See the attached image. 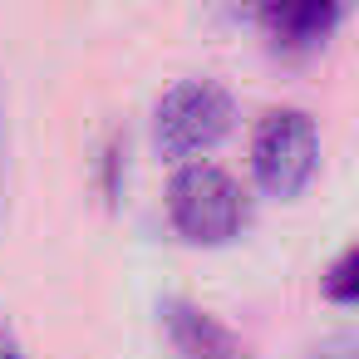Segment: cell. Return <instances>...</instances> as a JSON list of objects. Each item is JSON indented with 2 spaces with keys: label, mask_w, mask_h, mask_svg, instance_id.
<instances>
[{
  "label": "cell",
  "mask_w": 359,
  "mask_h": 359,
  "mask_svg": "<svg viewBox=\"0 0 359 359\" xmlns=\"http://www.w3.org/2000/svg\"><path fill=\"white\" fill-rule=\"evenodd\" d=\"M236 104L217 79H182L153 109V143L163 158H192L231 133Z\"/></svg>",
  "instance_id": "7a4b0ae2"
},
{
  "label": "cell",
  "mask_w": 359,
  "mask_h": 359,
  "mask_svg": "<svg viewBox=\"0 0 359 359\" xmlns=\"http://www.w3.org/2000/svg\"><path fill=\"white\" fill-rule=\"evenodd\" d=\"M251 217L246 187L217 168V163H187L168 182V222L182 241L192 246H222L231 241Z\"/></svg>",
  "instance_id": "6da1fadb"
},
{
  "label": "cell",
  "mask_w": 359,
  "mask_h": 359,
  "mask_svg": "<svg viewBox=\"0 0 359 359\" xmlns=\"http://www.w3.org/2000/svg\"><path fill=\"white\" fill-rule=\"evenodd\" d=\"M158 320H163V334L177 349V359H251V349L236 330H226L217 315H207L202 305H192L182 295H168L158 305Z\"/></svg>",
  "instance_id": "5b68a950"
},
{
  "label": "cell",
  "mask_w": 359,
  "mask_h": 359,
  "mask_svg": "<svg viewBox=\"0 0 359 359\" xmlns=\"http://www.w3.org/2000/svg\"><path fill=\"white\" fill-rule=\"evenodd\" d=\"M320 168V128L305 109H266L251 128V172L271 197H295Z\"/></svg>",
  "instance_id": "3957f363"
},
{
  "label": "cell",
  "mask_w": 359,
  "mask_h": 359,
  "mask_svg": "<svg viewBox=\"0 0 359 359\" xmlns=\"http://www.w3.org/2000/svg\"><path fill=\"white\" fill-rule=\"evenodd\" d=\"M310 359H354V339L349 334H330L310 349Z\"/></svg>",
  "instance_id": "ba28073f"
},
{
  "label": "cell",
  "mask_w": 359,
  "mask_h": 359,
  "mask_svg": "<svg viewBox=\"0 0 359 359\" xmlns=\"http://www.w3.org/2000/svg\"><path fill=\"white\" fill-rule=\"evenodd\" d=\"M266 35V45L285 60H310L315 50H325V40L339 30L344 6L334 0H290V6H261L251 15Z\"/></svg>",
  "instance_id": "277c9868"
},
{
  "label": "cell",
  "mask_w": 359,
  "mask_h": 359,
  "mask_svg": "<svg viewBox=\"0 0 359 359\" xmlns=\"http://www.w3.org/2000/svg\"><path fill=\"white\" fill-rule=\"evenodd\" d=\"M0 212H6V114H0Z\"/></svg>",
  "instance_id": "30bf717a"
},
{
  "label": "cell",
  "mask_w": 359,
  "mask_h": 359,
  "mask_svg": "<svg viewBox=\"0 0 359 359\" xmlns=\"http://www.w3.org/2000/svg\"><path fill=\"white\" fill-rule=\"evenodd\" d=\"M123 153H128V138H123V133H114V138H109V148H104V172H109V177H104V192H109V202L118 197V172H123Z\"/></svg>",
  "instance_id": "52a82bcc"
},
{
  "label": "cell",
  "mask_w": 359,
  "mask_h": 359,
  "mask_svg": "<svg viewBox=\"0 0 359 359\" xmlns=\"http://www.w3.org/2000/svg\"><path fill=\"white\" fill-rule=\"evenodd\" d=\"M354 266H359V256H354V246H344V251L330 261V271L320 276V290H325V300H334V305H349V300L359 295V276H354Z\"/></svg>",
  "instance_id": "8992f818"
},
{
  "label": "cell",
  "mask_w": 359,
  "mask_h": 359,
  "mask_svg": "<svg viewBox=\"0 0 359 359\" xmlns=\"http://www.w3.org/2000/svg\"><path fill=\"white\" fill-rule=\"evenodd\" d=\"M0 359H30L25 354V344H20V334L11 330V320L0 315Z\"/></svg>",
  "instance_id": "9c48e42d"
}]
</instances>
